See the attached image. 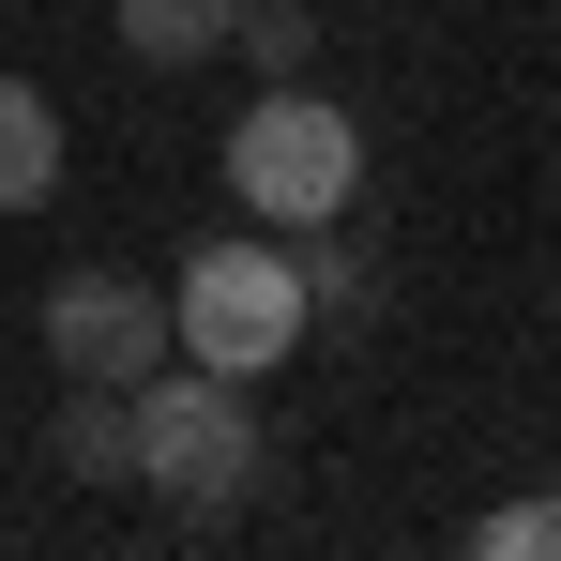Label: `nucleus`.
I'll use <instances>...</instances> for the list:
<instances>
[{"instance_id":"nucleus-1","label":"nucleus","mask_w":561,"mask_h":561,"mask_svg":"<svg viewBox=\"0 0 561 561\" xmlns=\"http://www.w3.org/2000/svg\"><path fill=\"white\" fill-rule=\"evenodd\" d=\"M304 259H288V228H228V243H197L183 274H168V350L213 379H274L304 350Z\"/></svg>"},{"instance_id":"nucleus-2","label":"nucleus","mask_w":561,"mask_h":561,"mask_svg":"<svg viewBox=\"0 0 561 561\" xmlns=\"http://www.w3.org/2000/svg\"><path fill=\"white\" fill-rule=\"evenodd\" d=\"M259 456H274V440H259V379H213V365H183V350L137 379V485H168L197 531L259 485Z\"/></svg>"},{"instance_id":"nucleus-3","label":"nucleus","mask_w":561,"mask_h":561,"mask_svg":"<svg viewBox=\"0 0 561 561\" xmlns=\"http://www.w3.org/2000/svg\"><path fill=\"white\" fill-rule=\"evenodd\" d=\"M228 197H243L259 228H319V213H350V197H365V122H350L334 92L259 77V106L228 122Z\"/></svg>"},{"instance_id":"nucleus-4","label":"nucleus","mask_w":561,"mask_h":561,"mask_svg":"<svg viewBox=\"0 0 561 561\" xmlns=\"http://www.w3.org/2000/svg\"><path fill=\"white\" fill-rule=\"evenodd\" d=\"M46 365L61 379H106V394H137V379L168 365V288L152 274H122V259H77V274L46 288Z\"/></svg>"},{"instance_id":"nucleus-5","label":"nucleus","mask_w":561,"mask_h":561,"mask_svg":"<svg viewBox=\"0 0 561 561\" xmlns=\"http://www.w3.org/2000/svg\"><path fill=\"white\" fill-rule=\"evenodd\" d=\"M46 456L77 470V485H137V394H106V379H61V425H46Z\"/></svg>"},{"instance_id":"nucleus-6","label":"nucleus","mask_w":561,"mask_h":561,"mask_svg":"<svg viewBox=\"0 0 561 561\" xmlns=\"http://www.w3.org/2000/svg\"><path fill=\"white\" fill-rule=\"evenodd\" d=\"M46 197H61V106L0 77V213H46Z\"/></svg>"},{"instance_id":"nucleus-7","label":"nucleus","mask_w":561,"mask_h":561,"mask_svg":"<svg viewBox=\"0 0 561 561\" xmlns=\"http://www.w3.org/2000/svg\"><path fill=\"white\" fill-rule=\"evenodd\" d=\"M228 15H243V0H122V46H137L152 77H183V61L228 46Z\"/></svg>"},{"instance_id":"nucleus-8","label":"nucleus","mask_w":561,"mask_h":561,"mask_svg":"<svg viewBox=\"0 0 561 561\" xmlns=\"http://www.w3.org/2000/svg\"><path fill=\"white\" fill-rule=\"evenodd\" d=\"M288 259H304V304H334V319H365V304H379L365 243H350V213H319V228H288Z\"/></svg>"},{"instance_id":"nucleus-9","label":"nucleus","mask_w":561,"mask_h":561,"mask_svg":"<svg viewBox=\"0 0 561 561\" xmlns=\"http://www.w3.org/2000/svg\"><path fill=\"white\" fill-rule=\"evenodd\" d=\"M228 46H243L259 77H304V61H319V31H304V0H243V15H228Z\"/></svg>"},{"instance_id":"nucleus-10","label":"nucleus","mask_w":561,"mask_h":561,"mask_svg":"<svg viewBox=\"0 0 561 561\" xmlns=\"http://www.w3.org/2000/svg\"><path fill=\"white\" fill-rule=\"evenodd\" d=\"M470 547H485V561H561V501H501Z\"/></svg>"}]
</instances>
